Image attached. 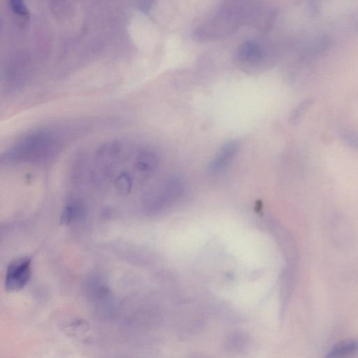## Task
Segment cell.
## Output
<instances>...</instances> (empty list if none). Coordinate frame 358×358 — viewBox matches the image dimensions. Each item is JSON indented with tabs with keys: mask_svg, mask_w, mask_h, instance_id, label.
Masks as SVG:
<instances>
[{
	"mask_svg": "<svg viewBox=\"0 0 358 358\" xmlns=\"http://www.w3.org/2000/svg\"><path fill=\"white\" fill-rule=\"evenodd\" d=\"M272 61L269 52L257 42L243 44L238 49L236 55L238 66L248 73L264 71L271 65Z\"/></svg>",
	"mask_w": 358,
	"mask_h": 358,
	"instance_id": "cell-4",
	"label": "cell"
},
{
	"mask_svg": "<svg viewBox=\"0 0 358 358\" xmlns=\"http://www.w3.org/2000/svg\"><path fill=\"white\" fill-rule=\"evenodd\" d=\"M344 138H345L348 143H350L354 147H358V136L352 134H345L344 135Z\"/></svg>",
	"mask_w": 358,
	"mask_h": 358,
	"instance_id": "cell-10",
	"label": "cell"
},
{
	"mask_svg": "<svg viewBox=\"0 0 358 358\" xmlns=\"http://www.w3.org/2000/svg\"><path fill=\"white\" fill-rule=\"evenodd\" d=\"M62 148L59 136L48 129L29 131L1 155L6 164H45L53 160Z\"/></svg>",
	"mask_w": 358,
	"mask_h": 358,
	"instance_id": "cell-1",
	"label": "cell"
},
{
	"mask_svg": "<svg viewBox=\"0 0 358 358\" xmlns=\"http://www.w3.org/2000/svg\"><path fill=\"white\" fill-rule=\"evenodd\" d=\"M295 279L294 265L289 263L282 274L281 280V301L282 308L287 306L293 289Z\"/></svg>",
	"mask_w": 358,
	"mask_h": 358,
	"instance_id": "cell-8",
	"label": "cell"
},
{
	"mask_svg": "<svg viewBox=\"0 0 358 358\" xmlns=\"http://www.w3.org/2000/svg\"><path fill=\"white\" fill-rule=\"evenodd\" d=\"M240 149V143L231 140L225 143L210 162L208 171L217 175L224 171L231 163Z\"/></svg>",
	"mask_w": 358,
	"mask_h": 358,
	"instance_id": "cell-6",
	"label": "cell"
},
{
	"mask_svg": "<svg viewBox=\"0 0 358 358\" xmlns=\"http://www.w3.org/2000/svg\"><path fill=\"white\" fill-rule=\"evenodd\" d=\"M85 213V208L83 204L74 201L67 205L64 209L61 215V222L68 224L81 218Z\"/></svg>",
	"mask_w": 358,
	"mask_h": 358,
	"instance_id": "cell-9",
	"label": "cell"
},
{
	"mask_svg": "<svg viewBox=\"0 0 358 358\" xmlns=\"http://www.w3.org/2000/svg\"><path fill=\"white\" fill-rule=\"evenodd\" d=\"M251 0H227L201 31L213 36L233 32L252 10Z\"/></svg>",
	"mask_w": 358,
	"mask_h": 358,
	"instance_id": "cell-2",
	"label": "cell"
},
{
	"mask_svg": "<svg viewBox=\"0 0 358 358\" xmlns=\"http://www.w3.org/2000/svg\"><path fill=\"white\" fill-rule=\"evenodd\" d=\"M31 259L20 257L7 266L4 285L8 292L19 291L27 284L31 273Z\"/></svg>",
	"mask_w": 358,
	"mask_h": 358,
	"instance_id": "cell-5",
	"label": "cell"
},
{
	"mask_svg": "<svg viewBox=\"0 0 358 358\" xmlns=\"http://www.w3.org/2000/svg\"><path fill=\"white\" fill-rule=\"evenodd\" d=\"M183 189L184 185L180 178L176 176H169L144 194L143 206L149 212H159L179 199Z\"/></svg>",
	"mask_w": 358,
	"mask_h": 358,
	"instance_id": "cell-3",
	"label": "cell"
},
{
	"mask_svg": "<svg viewBox=\"0 0 358 358\" xmlns=\"http://www.w3.org/2000/svg\"><path fill=\"white\" fill-rule=\"evenodd\" d=\"M358 352V338L341 341L328 351L327 357H345Z\"/></svg>",
	"mask_w": 358,
	"mask_h": 358,
	"instance_id": "cell-7",
	"label": "cell"
}]
</instances>
